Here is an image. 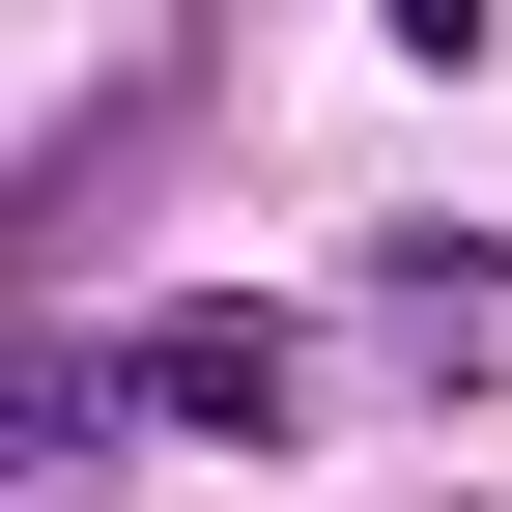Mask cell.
<instances>
[{"label": "cell", "instance_id": "cell-1", "mask_svg": "<svg viewBox=\"0 0 512 512\" xmlns=\"http://www.w3.org/2000/svg\"><path fill=\"white\" fill-rule=\"evenodd\" d=\"M114 399H143V427H228V456H256V427H313V342H285V313H228V285H171V313H114Z\"/></svg>", "mask_w": 512, "mask_h": 512}, {"label": "cell", "instance_id": "cell-2", "mask_svg": "<svg viewBox=\"0 0 512 512\" xmlns=\"http://www.w3.org/2000/svg\"><path fill=\"white\" fill-rule=\"evenodd\" d=\"M370 313H427V342H512V256H456V228H370Z\"/></svg>", "mask_w": 512, "mask_h": 512}]
</instances>
